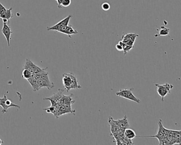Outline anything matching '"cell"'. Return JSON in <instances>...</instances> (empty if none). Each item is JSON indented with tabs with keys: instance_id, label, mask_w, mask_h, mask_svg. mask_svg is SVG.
I'll use <instances>...</instances> for the list:
<instances>
[{
	"instance_id": "6da1fadb",
	"label": "cell",
	"mask_w": 181,
	"mask_h": 145,
	"mask_svg": "<svg viewBox=\"0 0 181 145\" xmlns=\"http://www.w3.org/2000/svg\"><path fill=\"white\" fill-rule=\"evenodd\" d=\"M62 81L64 87L67 92L71 89H79L82 88L80 85L78 84L77 79L75 75L72 72L63 74Z\"/></svg>"
},
{
	"instance_id": "7a4b0ae2",
	"label": "cell",
	"mask_w": 181,
	"mask_h": 145,
	"mask_svg": "<svg viewBox=\"0 0 181 145\" xmlns=\"http://www.w3.org/2000/svg\"><path fill=\"white\" fill-rule=\"evenodd\" d=\"M133 90V88H131L129 89H120L116 93V95L122 98H125L132 101H134L137 104H140L141 103V101L139 99L137 98L132 93Z\"/></svg>"
},
{
	"instance_id": "3957f363",
	"label": "cell",
	"mask_w": 181,
	"mask_h": 145,
	"mask_svg": "<svg viewBox=\"0 0 181 145\" xmlns=\"http://www.w3.org/2000/svg\"><path fill=\"white\" fill-rule=\"evenodd\" d=\"M158 125H159V129H158L157 133L156 135H150V136H145L144 137L156 138L158 140L159 145H164L165 140L166 134H167V129L165 128L164 127L163 125L161 119L159 120L158 122Z\"/></svg>"
},
{
	"instance_id": "277c9868",
	"label": "cell",
	"mask_w": 181,
	"mask_h": 145,
	"mask_svg": "<svg viewBox=\"0 0 181 145\" xmlns=\"http://www.w3.org/2000/svg\"><path fill=\"white\" fill-rule=\"evenodd\" d=\"M155 86L157 87L158 94L161 97L162 101H164V97L167 95L171 93V90L173 88V85L168 83L163 84H156Z\"/></svg>"
},
{
	"instance_id": "5b68a950",
	"label": "cell",
	"mask_w": 181,
	"mask_h": 145,
	"mask_svg": "<svg viewBox=\"0 0 181 145\" xmlns=\"http://www.w3.org/2000/svg\"><path fill=\"white\" fill-rule=\"evenodd\" d=\"M23 69H27L31 71L33 74H35L40 73L42 72L46 71V70L47 69V67L45 69H42L41 67H38L32 61H30L29 59H27L26 60L25 64H24V67H23Z\"/></svg>"
},
{
	"instance_id": "8992f818",
	"label": "cell",
	"mask_w": 181,
	"mask_h": 145,
	"mask_svg": "<svg viewBox=\"0 0 181 145\" xmlns=\"http://www.w3.org/2000/svg\"><path fill=\"white\" fill-rule=\"evenodd\" d=\"M0 106L3 108L2 113L3 114H4L7 113V110L9 108L14 107V108H20V107L18 105L15 104L14 103H12L11 101L8 99L7 97V95L5 94L4 95L3 97L1 98V103H0Z\"/></svg>"
},
{
	"instance_id": "52a82bcc",
	"label": "cell",
	"mask_w": 181,
	"mask_h": 145,
	"mask_svg": "<svg viewBox=\"0 0 181 145\" xmlns=\"http://www.w3.org/2000/svg\"><path fill=\"white\" fill-rule=\"evenodd\" d=\"M72 17V15H69L67 17L64 18L63 20L59 22L57 24H55L54 26H51V27H47V29L48 31H59L61 28L67 26L69 24V21L70 20L71 18Z\"/></svg>"
},
{
	"instance_id": "ba28073f",
	"label": "cell",
	"mask_w": 181,
	"mask_h": 145,
	"mask_svg": "<svg viewBox=\"0 0 181 145\" xmlns=\"http://www.w3.org/2000/svg\"><path fill=\"white\" fill-rule=\"evenodd\" d=\"M63 93V89H59L57 93H54V95L52 97H48V98H45L43 99L50 101V103H51V106H56L57 105L60 104L61 99L64 95Z\"/></svg>"
},
{
	"instance_id": "9c48e42d",
	"label": "cell",
	"mask_w": 181,
	"mask_h": 145,
	"mask_svg": "<svg viewBox=\"0 0 181 145\" xmlns=\"http://www.w3.org/2000/svg\"><path fill=\"white\" fill-rule=\"evenodd\" d=\"M108 122L111 127V135L113 136L118 134L121 129L118 125L117 120H115L112 117L110 116L108 118Z\"/></svg>"
},
{
	"instance_id": "30bf717a",
	"label": "cell",
	"mask_w": 181,
	"mask_h": 145,
	"mask_svg": "<svg viewBox=\"0 0 181 145\" xmlns=\"http://www.w3.org/2000/svg\"><path fill=\"white\" fill-rule=\"evenodd\" d=\"M139 35L135 34H127L122 37V42L125 44L133 46L134 42Z\"/></svg>"
},
{
	"instance_id": "8fae6325",
	"label": "cell",
	"mask_w": 181,
	"mask_h": 145,
	"mask_svg": "<svg viewBox=\"0 0 181 145\" xmlns=\"http://www.w3.org/2000/svg\"><path fill=\"white\" fill-rule=\"evenodd\" d=\"M1 32L2 33V34H3L4 37H5L8 46L10 47L11 36V34L13 33V31L11 29V27L7 24H3L2 29L1 30Z\"/></svg>"
},
{
	"instance_id": "7c38bea8",
	"label": "cell",
	"mask_w": 181,
	"mask_h": 145,
	"mask_svg": "<svg viewBox=\"0 0 181 145\" xmlns=\"http://www.w3.org/2000/svg\"><path fill=\"white\" fill-rule=\"evenodd\" d=\"M73 94H71L69 96H65L63 95L60 101V104L67 105H71L75 103V101L73 99Z\"/></svg>"
},
{
	"instance_id": "4fadbf2b",
	"label": "cell",
	"mask_w": 181,
	"mask_h": 145,
	"mask_svg": "<svg viewBox=\"0 0 181 145\" xmlns=\"http://www.w3.org/2000/svg\"><path fill=\"white\" fill-rule=\"evenodd\" d=\"M33 76L37 80H45L50 81V79L48 78V74L46 71H44L40 73H37L33 74Z\"/></svg>"
},
{
	"instance_id": "5bb4252c",
	"label": "cell",
	"mask_w": 181,
	"mask_h": 145,
	"mask_svg": "<svg viewBox=\"0 0 181 145\" xmlns=\"http://www.w3.org/2000/svg\"><path fill=\"white\" fill-rule=\"evenodd\" d=\"M38 84H39V88H42V87H46L47 88L49 91L51 90L53 88H54L55 87V85L54 84L50 81H45V80H38Z\"/></svg>"
},
{
	"instance_id": "9a60e30c",
	"label": "cell",
	"mask_w": 181,
	"mask_h": 145,
	"mask_svg": "<svg viewBox=\"0 0 181 145\" xmlns=\"http://www.w3.org/2000/svg\"><path fill=\"white\" fill-rule=\"evenodd\" d=\"M118 123L121 130H124L126 129L130 128V125L127 121V116L126 115L124 116V118L122 119H119L117 120Z\"/></svg>"
},
{
	"instance_id": "2e32d148",
	"label": "cell",
	"mask_w": 181,
	"mask_h": 145,
	"mask_svg": "<svg viewBox=\"0 0 181 145\" xmlns=\"http://www.w3.org/2000/svg\"><path fill=\"white\" fill-rule=\"evenodd\" d=\"M27 80L30 84L31 86L32 87L33 91H37L40 89L39 84H38V80L34 78L33 76H32L31 77H30L28 79H27Z\"/></svg>"
},
{
	"instance_id": "e0dca14e",
	"label": "cell",
	"mask_w": 181,
	"mask_h": 145,
	"mask_svg": "<svg viewBox=\"0 0 181 145\" xmlns=\"http://www.w3.org/2000/svg\"><path fill=\"white\" fill-rule=\"evenodd\" d=\"M63 34L67 35L69 38H71V35L78 34V32L77 30L74 29L73 27H72V26L71 25L69 24L66 27V28L64 31Z\"/></svg>"
},
{
	"instance_id": "ac0fdd59",
	"label": "cell",
	"mask_w": 181,
	"mask_h": 145,
	"mask_svg": "<svg viewBox=\"0 0 181 145\" xmlns=\"http://www.w3.org/2000/svg\"><path fill=\"white\" fill-rule=\"evenodd\" d=\"M124 132L125 137L127 138L132 140V139H133L137 137L136 133H135V131L131 129L130 128L125 129Z\"/></svg>"
},
{
	"instance_id": "d6986e66",
	"label": "cell",
	"mask_w": 181,
	"mask_h": 145,
	"mask_svg": "<svg viewBox=\"0 0 181 145\" xmlns=\"http://www.w3.org/2000/svg\"><path fill=\"white\" fill-rule=\"evenodd\" d=\"M12 7H11L9 9H7L5 13L3 15L1 16V18H7L9 20L11 18L14 17V14L12 12Z\"/></svg>"
},
{
	"instance_id": "ffe728a7",
	"label": "cell",
	"mask_w": 181,
	"mask_h": 145,
	"mask_svg": "<svg viewBox=\"0 0 181 145\" xmlns=\"http://www.w3.org/2000/svg\"><path fill=\"white\" fill-rule=\"evenodd\" d=\"M33 74L29 70L27 69H23V71L22 73V78L27 80L33 76Z\"/></svg>"
},
{
	"instance_id": "44dd1931",
	"label": "cell",
	"mask_w": 181,
	"mask_h": 145,
	"mask_svg": "<svg viewBox=\"0 0 181 145\" xmlns=\"http://www.w3.org/2000/svg\"><path fill=\"white\" fill-rule=\"evenodd\" d=\"M169 31L170 29L169 28H166L164 26H161L158 36H167L169 34Z\"/></svg>"
},
{
	"instance_id": "7402d4cb",
	"label": "cell",
	"mask_w": 181,
	"mask_h": 145,
	"mask_svg": "<svg viewBox=\"0 0 181 145\" xmlns=\"http://www.w3.org/2000/svg\"><path fill=\"white\" fill-rule=\"evenodd\" d=\"M133 142L132 141L131 139L127 138V137H124V139L123 140V142L122 143V145H133Z\"/></svg>"
},
{
	"instance_id": "603a6c76",
	"label": "cell",
	"mask_w": 181,
	"mask_h": 145,
	"mask_svg": "<svg viewBox=\"0 0 181 145\" xmlns=\"http://www.w3.org/2000/svg\"><path fill=\"white\" fill-rule=\"evenodd\" d=\"M111 5L108 2H104L101 5V8L104 11H108L110 9Z\"/></svg>"
},
{
	"instance_id": "cb8c5ba5",
	"label": "cell",
	"mask_w": 181,
	"mask_h": 145,
	"mask_svg": "<svg viewBox=\"0 0 181 145\" xmlns=\"http://www.w3.org/2000/svg\"><path fill=\"white\" fill-rule=\"evenodd\" d=\"M71 3V0H63L62 3H61V7H67L70 6Z\"/></svg>"
},
{
	"instance_id": "d4e9b609",
	"label": "cell",
	"mask_w": 181,
	"mask_h": 145,
	"mask_svg": "<svg viewBox=\"0 0 181 145\" xmlns=\"http://www.w3.org/2000/svg\"><path fill=\"white\" fill-rule=\"evenodd\" d=\"M7 10V9L5 7H4L3 4L0 2V16L3 15L5 13Z\"/></svg>"
},
{
	"instance_id": "484cf974",
	"label": "cell",
	"mask_w": 181,
	"mask_h": 145,
	"mask_svg": "<svg viewBox=\"0 0 181 145\" xmlns=\"http://www.w3.org/2000/svg\"><path fill=\"white\" fill-rule=\"evenodd\" d=\"M116 50H117L118 51H119V52L123 51V47H122V42H121V41H120V42L116 45Z\"/></svg>"
},
{
	"instance_id": "4316f807",
	"label": "cell",
	"mask_w": 181,
	"mask_h": 145,
	"mask_svg": "<svg viewBox=\"0 0 181 145\" xmlns=\"http://www.w3.org/2000/svg\"><path fill=\"white\" fill-rule=\"evenodd\" d=\"M62 1H63V0H57V7H59V9L62 8V7H61V3H62Z\"/></svg>"
},
{
	"instance_id": "83f0119b",
	"label": "cell",
	"mask_w": 181,
	"mask_h": 145,
	"mask_svg": "<svg viewBox=\"0 0 181 145\" xmlns=\"http://www.w3.org/2000/svg\"><path fill=\"white\" fill-rule=\"evenodd\" d=\"M2 20H3V24H8L9 22H10L9 20L7 19V18H2Z\"/></svg>"
},
{
	"instance_id": "f1b7e54d",
	"label": "cell",
	"mask_w": 181,
	"mask_h": 145,
	"mask_svg": "<svg viewBox=\"0 0 181 145\" xmlns=\"http://www.w3.org/2000/svg\"><path fill=\"white\" fill-rule=\"evenodd\" d=\"M4 142L0 139V145H2V144H3Z\"/></svg>"
},
{
	"instance_id": "f546056e",
	"label": "cell",
	"mask_w": 181,
	"mask_h": 145,
	"mask_svg": "<svg viewBox=\"0 0 181 145\" xmlns=\"http://www.w3.org/2000/svg\"><path fill=\"white\" fill-rule=\"evenodd\" d=\"M1 98H0V103H1Z\"/></svg>"
},
{
	"instance_id": "4dcf8cb0",
	"label": "cell",
	"mask_w": 181,
	"mask_h": 145,
	"mask_svg": "<svg viewBox=\"0 0 181 145\" xmlns=\"http://www.w3.org/2000/svg\"><path fill=\"white\" fill-rule=\"evenodd\" d=\"M55 1H57V0H55Z\"/></svg>"
},
{
	"instance_id": "1f68e13d",
	"label": "cell",
	"mask_w": 181,
	"mask_h": 145,
	"mask_svg": "<svg viewBox=\"0 0 181 145\" xmlns=\"http://www.w3.org/2000/svg\"><path fill=\"white\" fill-rule=\"evenodd\" d=\"M0 18H1V16H0Z\"/></svg>"
}]
</instances>
